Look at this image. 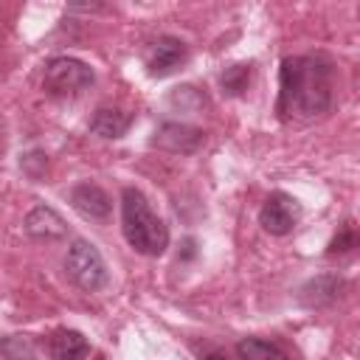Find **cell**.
I'll return each mask as SVG.
<instances>
[{
    "label": "cell",
    "mask_w": 360,
    "mask_h": 360,
    "mask_svg": "<svg viewBox=\"0 0 360 360\" xmlns=\"http://www.w3.org/2000/svg\"><path fill=\"white\" fill-rule=\"evenodd\" d=\"M186 59H188L186 42L177 39V37L163 34V37H158V39L149 45V51H146V70H149V76L163 79V76L174 73Z\"/></svg>",
    "instance_id": "6"
},
{
    "label": "cell",
    "mask_w": 360,
    "mask_h": 360,
    "mask_svg": "<svg viewBox=\"0 0 360 360\" xmlns=\"http://www.w3.org/2000/svg\"><path fill=\"white\" fill-rule=\"evenodd\" d=\"M0 360H39V354L28 335H3L0 338Z\"/></svg>",
    "instance_id": "13"
},
{
    "label": "cell",
    "mask_w": 360,
    "mask_h": 360,
    "mask_svg": "<svg viewBox=\"0 0 360 360\" xmlns=\"http://www.w3.org/2000/svg\"><path fill=\"white\" fill-rule=\"evenodd\" d=\"M298 217H301L298 200L284 191H273V194H267V200L259 211V225L273 236H287L298 225Z\"/></svg>",
    "instance_id": "5"
},
{
    "label": "cell",
    "mask_w": 360,
    "mask_h": 360,
    "mask_svg": "<svg viewBox=\"0 0 360 360\" xmlns=\"http://www.w3.org/2000/svg\"><path fill=\"white\" fill-rule=\"evenodd\" d=\"M121 231L129 248L141 256H160L169 248V228L152 211L146 194L135 186L121 191Z\"/></svg>",
    "instance_id": "2"
},
{
    "label": "cell",
    "mask_w": 360,
    "mask_h": 360,
    "mask_svg": "<svg viewBox=\"0 0 360 360\" xmlns=\"http://www.w3.org/2000/svg\"><path fill=\"white\" fill-rule=\"evenodd\" d=\"M90 343L76 329H56L51 338V357L53 360H87Z\"/></svg>",
    "instance_id": "10"
},
{
    "label": "cell",
    "mask_w": 360,
    "mask_h": 360,
    "mask_svg": "<svg viewBox=\"0 0 360 360\" xmlns=\"http://www.w3.org/2000/svg\"><path fill=\"white\" fill-rule=\"evenodd\" d=\"M335 68L326 56H287L281 62L278 112L281 118L312 121L332 110Z\"/></svg>",
    "instance_id": "1"
},
{
    "label": "cell",
    "mask_w": 360,
    "mask_h": 360,
    "mask_svg": "<svg viewBox=\"0 0 360 360\" xmlns=\"http://www.w3.org/2000/svg\"><path fill=\"white\" fill-rule=\"evenodd\" d=\"M65 270L87 292H96V290L107 287V281H110V270H107L104 256L87 239H73L70 242L68 256H65Z\"/></svg>",
    "instance_id": "4"
},
{
    "label": "cell",
    "mask_w": 360,
    "mask_h": 360,
    "mask_svg": "<svg viewBox=\"0 0 360 360\" xmlns=\"http://www.w3.org/2000/svg\"><path fill=\"white\" fill-rule=\"evenodd\" d=\"M354 245H357V233H354V225L349 222V225H343V231H340V233L332 239V245H329V256L349 253Z\"/></svg>",
    "instance_id": "15"
},
{
    "label": "cell",
    "mask_w": 360,
    "mask_h": 360,
    "mask_svg": "<svg viewBox=\"0 0 360 360\" xmlns=\"http://www.w3.org/2000/svg\"><path fill=\"white\" fill-rule=\"evenodd\" d=\"M129 127H132V115L124 110H115V107H101L90 118V129L98 138H121Z\"/></svg>",
    "instance_id": "11"
},
{
    "label": "cell",
    "mask_w": 360,
    "mask_h": 360,
    "mask_svg": "<svg viewBox=\"0 0 360 360\" xmlns=\"http://www.w3.org/2000/svg\"><path fill=\"white\" fill-rule=\"evenodd\" d=\"M93 68L73 56H56L45 65L42 90L53 98H73L93 84Z\"/></svg>",
    "instance_id": "3"
},
{
    "label": "cell",
    "mask_w": 360,
    "mask_h": 360,
    "mask_svg": "<svg viewBox=\"0 0 360 360\" xmlns=\"http://www.w3.org/2000/svg\"><path fill=\"white\" fill-rule=\"evenodd\" d=\"M70 205L87 219H107L112 211L110 194L96 183H79L70 188Z\"/></svg>",
    "instance_id": "7"
},
{
    "label": "cell",
    "mask_w": 360,
    "mask_h": 360,
    "mask_svg": "<svg viewBox=\"0 0 360 360\" xmlns=\"http://www.w3.org/2000/svg\"><path fill=\"white\" fill-rule=\"evenodd\" d=\"M25 231H28L34 239H62V236L68 233V225H65V219H62L53 208L37 205V208H31L28 217H25Z\"/></svg>",
    "instance_id": "9"
},
{
    "label": "cell",
    "mask_w": 360,
    "mask_h": 360,
    "mask_svg": "<svg viewBox=\"0 0 360 360\" xmlns=\"http://www.w3.org/2000/svg\"><path fill=\"white\" fill-rule=\"evenodd\" d=\"M202 141H205V135L200 129H194V127H186V124H163L155 132V141L152 143L160 146V149H169V152L188 155V152H197L202 146Z\"/></svg>",
    "instance_id": "8"
},
{
    "label": "cell",
    "mask_w": 360,
    "mask_h": 360,
    "mask_svg": "<svg viewBox=\"0 0 360 360\" xmlns=\"http://www.w3.org/2000/svg\"><path fill=\"white\" fill-rule=\"evenodd\" d=\"M202 360H231V357H228L225 352H219V349H214V352H208V354H205Z\"/></svg>",
    "instance_id": "16"
},
{
    "label": "cell",
    "mask_w": 360,
    "mask_h": 360,
    "mask_svg": "<svg viewBox=\"0 0 360 360\" xmlns=\"http://www.w3.org/2000/svg\"><path fill=\"white\" fill-rule=\"evenodd\" d=\"M236 354L239 360H290L287 352L273 343V340H264V338H245L236 343Z\"/></svg>",
    "instance_id": "12"
},
{
    "label": "cell",
    "mask_w": 360,
    "mask_h": 360,
    "mask_svg": "<svg viewBox=\"0 0 360 360\" xmlns=\"http://www.w3.org/2000/svg\"><path fill=\"white\" fill-rule=\"evenodd\" d=\"M248 79H250V65H233L222 73V87L233 96H239L245 87H248Z\"/></svg>",
    "instance_id": "14"
}]
</instances>
